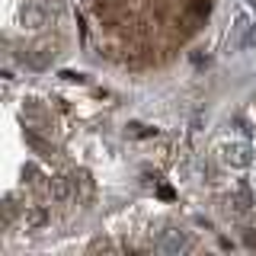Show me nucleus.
Instances as JSON below:
<instances>
[{"instance_id": "1", "label": "nucleus", "mask_w": 256, "mask_h": 256, "mask_svg": "<svg viewBox=\"0 0 256 256\" xmlns=\"http://www.w3.org/2000/svg\"><path fill=\"white\" fill-rule=\"evenodd\" d=\"M48 221H52V212H48L45 205H29L26 212H22V224H26V230H38V228H45Z\"/></svg>"}, {"instance_id": "2", "label": "nucleus", "mask_w": 256, "mask_h": 256, "mask_svg": "<svg viewBox=\"0 0 256 256\" xmlns=\"http://www.w3.org/2000/svg\"><path fill=\"white\" fill-rule=\"evenodd\" d=\"M224 160L230 166H250V144L237 141V144H228L224 148Z\"/></svg>"}, {"instance_id": "3", "label": "nucleus", "mask_w": 256, "mask_h": 256, "mask_svg": "<svg viewBox=\"0 0 256 256\" xmlns=\"http://www.w3.org/2000/svg\"><path fill=\"white\" fill-rule=\"evenodd\" d=\"M70 192H74V182L64 180V176H52V182H48V196H52V202H68Z\"/></svg>"}, {"instance_id": "4", "label": "nucleus", "mask_w": 256, "mask_h": 256, "mask_svg": "<svg viewBox=\"0 0 256 256\" xmlns=\"http://www.w3.org/2000/svg\"><path fill=\"white\" fill-rule=\"evenodd\" d=\"M186 246H189V240L180 230H164V237H160V250L164 253H182Z\"/></svg>"}, {"instance_id": "5", "label": "nucleus", "mask_w": 256, "mask_h": 256, "mask_svg": "<svg viewBox=\"0 0 256 256\" xmlns=\"http://www.w3.org/2000/svg\"><path fill=\"white\" fill-rule=\"evenodd\" d=\"M70 182H74V196L80 192V198H90V192H93V180H90V173H86V170H74Z\"/></svg>"}, {"instance_id": "6", "label": "nucleus", "mask_w": 256, "mask_h": 256, "mask_svg": "<svg viewBox=\"0 0 256 256\" xmlns=\"http://www.w3.org/2000/svg\"><path fill=\"white\" fill-rule=\"evenodd\" d=\"M22 22H26L29 29L45 26V10H42V6H36V4H26V6H22Z\"/></svg>"}, {"instance_id": "7", "label": "nucleus", "mask_w": 256, "mask_h": 256, "mask_svg": "<svg viewBox=\"0 0 256 256\" xmlns=\"http://www.w3.org/2000/svg\"><path fill=\"white\" fill-rule=\"evenodd\" d=\"M54 52H48V48H42V52H26L22 54V64H29V68H36V70H42L45 64H48V58H52Z\"/></svg>"}, {"instance_id": "8", "label": "nucleus", "mask_w": 256, "mask_h": 256, "mask_svg": "<svg viewBox=\"0 0 256 256\" xmlns=\"http://www.w3.org/2000/svg\"><path fill=\"white\" fill-rule=\"evenodd\" d=\"M230 205H234V212H246V208L253 205V198H250V189H246V186H237V196L230 198Z\"/></svg>"}, {"instance_id": "9", "label": "nucleus", "mask_w": 256, "mask_h": 256, "mask_svg": "<svg viewBox=\"0 0 256 256\" xmlns=\"http://www.w3.org/2000/svg\"><path fill=\"white\" fill-rule=\"evenodd\" d=\"M189 13L196 16V20H208V13H212V0H189Z\"/></svg>"}, {"instance_id": "10", "label": "nucleus", "mask_w": 256, "mask_h": 256, "mask_svg": "<svg viewBox=\"0 0 256 256\" xmlns=\"http://www.w3.org/2000/svg\"><path fill=\"white\" fill-rule=\"evenodd\" d=\"M26 144L32 150H38V154H45V157H52V144L48 141H42L38 134H32V132H26Z\"/></svg>"}, {"instance_id": "11", "label": "nucleus", "mask_w": 256, "mask_h": 256, "mask_svg": "<svg viewBox=\"0 0 256 256\" xmlns=\"http://www.w3.org/2000/svg\"><path fill=\"white\" fill-rule=\"evenodd\" d=\"M128 134H132V138H154V134H157V128L141 125V122H128Z\"/></svg>"}, {"instance_id": "12", "label": "nucleus", "mask_w": 256, "mask_h": 256, "mask_svg": "<svg viewBox=\"0 0 256 256\" xmlns=\"http://www.w3.org/2000/svg\"><path fill=\"white\" fill-rule=\"evenodd\" d=\"M22 180L36 186V182L42 180V173H38V166H36V164H26V166H22Z\"/></svg>"}, {"instance_id": "13", "label": "nucleus", "mask_w": 256, "mask_h": 256, "mask_svg": "<svg viewBox=\"0 0 256 256\" xmlns=\"http://www.w3.org/2000/svg\"><path fill=\"white\" fill-rule=\"evenodd\" d=\"M157 196L164 198V202H173V198H176V192H173V186H166V182H164V186H157Z\"/></svg>"}, {"instance_id": "14", "label": "nucleus", "mask_w": 256, "mask_h": 256, "mask_svg": "<svg viewBox=\"0 0 256 256\" xmlns=\"http://www.w3.org/2000/svg\"><path fill=\"white\" fill-rule=\"evenodd\" d=\"M93 13H96V16L102 20V16L109 13V4H106V0H96V4H93Z\"/></svg>"}, {"instance_id": "15", "label": "nucleus", "mask_w": 256, "mask_h": 256, "mask_svg": "<svg viewBox=\"0 0 256 256\" xmlns=\"http://www.w3.org/2000/svg\"><path fill=\"white\" fill-rule=\"evenodd\" d=\"M244 244L246 246H256V228H246L244 230Z\"/></svg>"}, {"instance_id": "16", "label": "nucleus", "mask_w": 256, "mask_h": 256, "mask_svg": "<svg viewBox=\"0 0 256 256\" xmlns=\"http://www.w3.org/2000/svg\"><path fill=\"white\" fill-rule=\"evenodd\" d=\"M64 80H70V84H84V74H74V70H61Z\"/></svg>"}, {"instance_id": "17", "label": "nucleus", "mask_w": 256, "mask_h": 256, "mask_svg": "<svg viewBox=\"0 0 256 256\" xmlns=\"http://www.w3.org/2000/svg\"><path fill=\"white\" fill-rule=\"evenodd\" d=\"M234 125H237V132H240V134H250V128H246V122H244V118H237Z\"/></svg>"}, {"instance_id": "18", "label": "nucleus", "mask_w": 256, "mask_h": 256, "mask_svg": "<svg viewBox=\"0 0 256 256\" xmlns=\"http://www.w3.org/2000/svg\"><path fill=\"white\" fill-rule=\"evenodd\" d=\"M253 4H256V0H253Z\"/></svg>"}]
</instances>
